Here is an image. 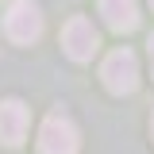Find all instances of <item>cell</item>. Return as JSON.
<instances>
[{
  "label": "cell",
  "mask_w": 154,
  "mask_h": 154,
  "mask_svg": "<svg viewBox=\"0 0 154 154\" xmlns=\"http://www.w3.org/2000/svg\"><path fill=\"white\" fill-rule=\"evenodd\" d=\"M4 31L12 42L19 46H31L38 35H42V12H38L35 0H16L12 8H8V16H4Z\"/></svg>",
  "instance_id": "cell-2"
},
{
  "label": "cell",
  "mask_w": 154,
  "mask_h": 154,
  "mask_svg": "<svg viewBox=\"0 0 154 154\" xmlns=\"http://www.w3.org/2000/svg\"><path fill=\"white\" fill-rule=\"evenodd\" d=\"M100 77H104V89L116 93V96L135 93V85H139V58H135L127 46H119V50H112V54L104 58Z\"/></svg>",
  "instance_id": "cell-1"
},
{
  "label": "cell",
  "mask_w": 154,
  "mask_h": 154,
  "mask_svg": "<svg viewBox=\"0 0 154 154\" xmlns=\"http://www.w3.org/2000/svg\"><path fill=\"white\" fill-rule=\"evenodd\" d=\"M62 46H66V54L73 58V62H89V58L100 50V35H96L93 19L73 16L66 27H62Z\"/></svg>",
  "instance_id": "cell-4"
},
{
  "label": "cell",
  "mask_w": 154,
  "mask_h": 154,
  "mask_svg": "<svg viewBox=\"0 0 154 154\" xmlns=\"http://www.w3.org/2000/svg\"><path fill=\"white\" fill-rule=\"evenodd\" d=\"M150 4H154V0H150Z\"/></svg>",
  "instance_id": "cell-9"
},
{
  "label": "cell",
  "mask_w": 154,
  "mask_h": 154,
  "mask_svg": "<svg viewBox=\"0 0 154 154\" xmlns=\"http://www.w3.org/2000/svg\"><path fill=\"white\" fill-rule=\"evenodd\" d=\"M100 16L116 35H127L139 27V0H100Z\"/></svg>",
  "instance_id": "cell-6"
},
{
  "label": "cell",
  "mask_w": 154,
  "mask_h": 154,
  "mask_svg": "<svg viewBox=\"0 0 154 154\" xmlns=\"http://www.w3.org/2000/svg\"><path fill=\"white\" fill-rule=\"evenodd\" d=\"M31 112L23 100H0V143L4 146H19L23 135H27Z\"/></svg>",
  "instance_id": "cell-5"
},
{
  "label": "cell",
  "mask_w": 154,
  "mask_h": 154,
  "mask_svg": "<svg viewBox=\"0 0 154 154\" xmlns=\"http://www.w3.org/2000/svg\"><path fill=\"white\" fill-rule=\"evenodd\" d=\"M146 46H150V69H154V35H150V42H146Z\"/></svg>",
  "instance_id": "cell-7"
},
{
  "label": "cell",
  "mask_w": 154,
  "mask_h": 154,
  "mask_svg": "<svg viewBox=\"0 0 154 154\" xmlns=\"http://www.w3.org/2000/svg\"><path fill=\"white\" fill-rule=\"evenodd\" d=\"M150 131H154V119H150Z\"/></svg>",
  "instance_id": "cell-8"
},
{
  "label": "cell",
  "mask_w": 154,
  "mask_h": 154,
  "mask_svg": "<svg viewBox=\"0 0 154 154\" xmlns=\"http://www.w3.org/2000/svg\"><path fill=\"white\" fill-rule=\"evenodd\" d=\"M38 154H77V127L69 116H46L38 127Z\"/></svg>",
  "instance_id": "cell-3"
}]
</instances>
